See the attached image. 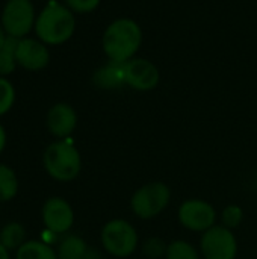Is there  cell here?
Listing matches in <instances>:
<instances>
[{"mask_svg": "<svg viewBox=\"0 0 257 259\" xmlns=\"http://www.w3.org/2000/svg\"><path fill=\"white\" fill-rule=\"evenodd\" d=\"M142 44V29L133 18H117L103 32L101 46L106 58L124 64L136 56Z\"/></svg>", "mask_w": 257, "mask_h": 259, "instance_id": "1", "label": "cell"}, {"mask_svg": "<svg viewBox=\"0 0 257 259\" xmlns=\"http://www.w3.org/2000/svg\"><path fill=\"white\" fill-rule=\"evenodd\" d=\"M35 33L39 41L47 46H59L67 42L76 30L74 12L62 3L50 2L36 15Z\"/></svg>", "mask_w": 257, "mask_h": 259, "instance_id": "2", "label": "cell"}, {"mask_svg": "<svg viewBox=\"0 0 257 259\" xmlns=\"http://www.w3.org/2000/svg\"><path fill=\"white\" fill-rule=\"evenodd\" d=\"M42 164L47 175L59 182H70L76 179L82 170L79 150L65 140L55 141L45 149Z\"/></svg>", "mask_w": 257, "mask_h": 259, "instance_id": "3", "label": "cell"}, {"mask_svg": "<svg viewBox=\"0 0 257 259\" xmlns=\"http://www.w3.org/2000/svg\"><path fill=\"white\" fill-rule=\"evenodd\" d=\"M35 6L32 0H8L2 11L0 24L8 36L21 39L35 29Z\"/></svg>", "mask_w": 257, "mask_h": 259, "instance_id": "4", "label": "cell"}, {"mask_svg": "<svg viewBox=\"0 0 257 259\" xmlns=\"http://www.w3.org/2000/svg\"><path fill=\"white\" fill-rule=\"evenodd\" d=\"M101 244L112 256L127 258L138 247L136 229L126 220H111L101 229Z\"/></svg>", "mask_w": 257, "mask_h": 259, "instance_id": "5", "label": "cell"}, {"mask_svg": "<svg viewBox=\"0 0 257 259\" xmlns=\"http://www.w3.org/2000/svg\"><path fill=\"white\" fill-rule=\"evenodd\" d=\"M171 191L162 182H151L141 187L130 200L132 211L139 219H153L159 215L170 203Z\"/></svg>", "mask_w": 257, "mask_h": 259, "instance_id": "6", "label": "cell"}, {"mask_svg": "<svg viewBox=\"0 0 257 259\" xmlns=\"http://www.w3.org/2000/svg\"><path fill=\"white\" fill-rule=\"evenodd\" d=\"M201 252L206 259H235L238 243L226 226H214L201 237Z\"/></svg>", "mask_w": 257, "mask_h": 259, "instance_id": "7", "label": "cell"}, {"mask_svg": "<svg viewBox=\"0 0 257 259\" xmlns=\"http://www.w3.org/2000/svg\"><path fill=\"white\" fill-rule=\"evenodd\" d=\"M126 85L136 91H151L159 85L161 73L159 68L145 58H132L124 62Z\"/></svg>", "mask_w": 257, "mask_h": 259, "instance_id": "8", "label": "cell"}, {"mask_svg": "<svg viewBox=\"0 0 257 259\" xmlns=\"http://www.w3.org/2000/svg\"><path fill=\"white\" fill-rule=\"evenodd\" d=\"M217 212L212 205L204 200L191 199L179 208V222L189 231L206 232L215 226Z\"/></svg>", "mask_w": 257, "mask_h": 259, "instance_id": "9", "label": "cell"}, {"mask_svg": "<svg viewBox=\"0 0 257 259\" xmlns=\"http://www.w3.org/2000/svg\"><path fill=\"white\" fill-rule=\"evenodd\" d=\"M42 222L53 235L65 234L74 223V212L70 203L61 197H50L42 206Z\"/></svg>", "mask_w": 257, "mask_h": 259, "instance_id": "10", "label": "cell"}, {"mask_svg": "<svg viewBox=\"0 0 257 259\" xmlns=\"http://www.w3.org/2000/svg\"><path fill=\"white\" fill-rule=\"evenodd\" d=\"M15 59L20 67L29 71H38L48 65L50 52L47 44L39 41L38 38H21L17 41Z\"/></svg>", "mask_w": 257, "mask_h": 259, "instance_id": "11", "label": "cell"}, {"mask_svg": "<svg viewBox=\"0 0 257 259\" xmlns=\"http://www.w3.org/2000/svg\"><path fill=\"white\" fill-rule=\"evenodd\" d=\"M77 126V114L74 108L65 102L53 105L47 112V127L56 138H67Z\"/></svg>", "mask_w": 257, "mask_h": 259, "instance_id": "12", "label": "cell"}, {"mask_svg": "<svg viewBox=\"0 0 257 259\" xmlns=\"http://www.w3.org/2000/svg\"><path fill=\"white\" fill-rule=\"evenodd\" d=\"M92 83L98 88H103V90H115V88L126 85L124 64L109 61L108 64L101 65L100 68H97L94 71Z\"/></svg>", "mask_w": 257, "mask_h": 259, "instance_id": "13", "label": "cell"}, {"mask_svg": "<svg viewBox=\"0 0 257 259\" xmlns=\"http://www.w3.org/2000/svg\"><path fill=\"white\" fill-rule=\"evenodd\" d=\"M86 250L88 246L80 237L65 235L56 247V255L58 259H82Z\"/></svg>", "mask_w": 257, "mask_h": 259, "instance_id": "14", "label": "cell"}, {"mask_svg": "<svg viewBox=\"0 0 257 259\" xmlns=\"http://www.w3.org/2000/svg\"><path fill=\"white\" fill-rule=\"evenodd\" d=\"M15 259H58V255L44 241H26L17 250Z\"/></svg>", "mask_w": 257, "mask_h": 259, "instance_id": "15", "label": "cell"}, {"mask_svg": "<svg viewBox=\"0 0 257 259\" xmlns=\"http://www.w3.org/2000/svg\"><path fill=\"white\" fill-rule=\"evenodd\" d=\"M26 231L23 225L17 222H11L3 226L0 232V243L8 249V250H18L26 241Z\"/></svg>", "mask_w": 257, "mask_h": 259, "instance_id": "16", "label": "cell"}, {"mask_svg": "<svg viewBox=\"0 0 257 259\" xmlns=\"http://www.w3.org/2000/svg\"><path fill=\"white\" fill-rule=\"evenodd\" d=\"M18 193V178L15 171L0 164V202H9L12 200Z\"/></svg>", "mask_w": 257, "mask_h": 259, "instance_id": "17", "label": "cell"}, {"mask_svg": "<svg viewBox=\"0 0 257 259\" xmlns=\"http://www.w3.org/2000/svg\"><path fill=\"white\" fill-rule=\"evenodd\" d=\"M17 41L15 38L8 36L6 42L3 44V47L0 49V76L5 77L11 73H14L17 64L15 59V49H17Z\"/></svg>", "mask_w": 257, "mask_h": 259, "instance_id": "18", "label": "cell"}, {"mask_svg": "<svg viewBox=\"0 0 257 259\" xmlns=\"http://www.w3.org/2000/svg\"><path fill=\"white\" fill-rule=\"evenodd\" d=\"M167 259H200L195 247L186 241H173L167 247Z\"/></svg>", "mask_w": 257, "mask_h": 259, "instance_id": "19", "label": "cell"}, {"mask_svg": "<svg viewBox=\"0 0 257 259\" xmlns=\"http://www.w3.org/2000/svg\"><path fill=\"white\" fill-rule=\"evenodd\" d=\"M14 100H15V90L12 83L6 77L0 76V117L5 115L12 108Z\"/></svg>", "mask_w": 257, "mask_h": 259, "instance_id": "20", "label": "cell"}, {"mask_svg": "<svg viewBox=\"0 0 257 259\" xmlns=\"http://www.w3.org/2000/svg\"><path fill=\"white\" fill-rule=\"evenodd\" d=\"M221 219H223V223H224L226 228L233 229V228H238V226L241 225V222H242V219H244V212H242L241 206H238V205H230V206H227V208L223 211Z\"/></svg>", "mask_w": 257, "mask_h": 259, "instance_id": "21", "label": "cell"}, {"mask_svg": "<svg viewBox=\"0 0 257 259\" xmlns=\"http://www.w3.org/2000/svg\"><path fill=\"white\" fill-rule=\"evenodd\" d=\"M101 0H65V5L74 14H89L94 12Z\"/></svg>", "mask_w": 257, "mask_h": 259, "instance_id": "22", "label": "cell"}, {"mask_svg": "<svg viewBox=\"0 0 257 259\" xmlns=\"http://www.w3.org/2000/svg\"><path fill=\"white\" fill-rule=\"evenodd\" d=\"M167 244L159 238H150L144 244V253L150 259H158L167 253Z\"/></svg>", "mask_w": 257, "mask_h": 259, "instance_id": "23", "label": "cell"}, {"mask_svg": "<svg viewBox=\"0 0 257 259\" xmlns=\"http://www.w3.org/2000/svg\"><path fill=\"white\" fill-rule=\"evenodd\" d=\"M5 147H6V132H5V127L0 123V153L5 150Z\"/></svg>", "mask_w": 257, "mask_h": 259, "instance_id": "24", "label": "cell"}, {"mask_svg": "<svg viewBox=\"0 0 257 259\" xmlns=\"http://www.w3.org/2000/svg\"><path fill=\"white\" fill-rule=\"evenodd\" d=\"M82 259H101V255L97 250H94V249H88L86 253H85V256Z\"/></svg>", "mask_w": 257, "mask_h": 259, "instance_id": "25", "label": "cell"}, {"mask_svg": "<svg viewBox=\"0 0 257 259\" xmlns=\"http://www.w3.org/2000/svg\"><path fill=\"white\" fill-rule=\"evenodd\" d=\"M0 259H9V250L0 243Z\"/></svg>", "mask_w": 257, "mask_h": 259, "instance_id": "26", "label": "cell"}, {"mask_svg": "<svg viewBox=\"0 0 257 259\" xmlns=\"http://www.w3.org/2000/svg\"><path fill=\"white\" fill-rule=\"evenodd\" d=\"M6 39H8V35H6V32L3 30L2 24H0V49L3 47V44L6 42Z\"/></svg>", "mask_w": 257, "mask_h": 259, "instance_id": "27", "label": "cell"}]
</instances>
